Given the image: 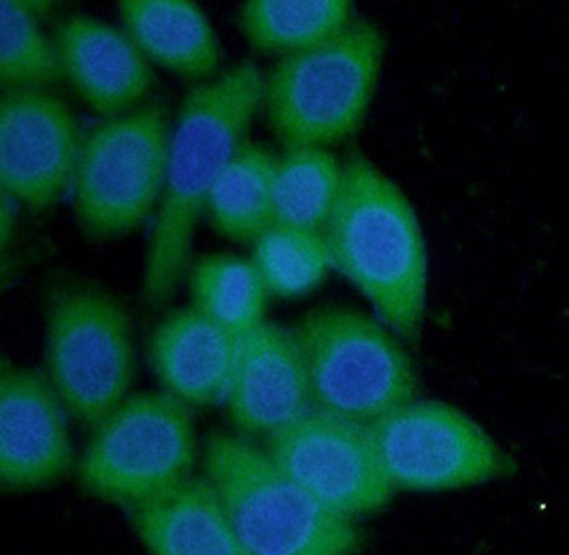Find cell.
I'll use <instances>...</instances> for the list:
<instances>
[{
    "label": "cell",
    "instance_id": "obj_4",
    "mask_svg": "<svg viewBox=\"0 0 569 555\" xmlns=\"http://www.w3.org/2000/svg\"><path fill=\"white\" fill-rule=\"evenodd\" d=\"M385 50L382 30L355 20L327 43L282 56L271 67L262 107L286 150L327 148L361 129Z\"/></svg>",
    "mask_w": 569,
    "mask_h": 555
},
{
    "label": "cell",
    "instance_id": "obj_19",
    "mask_svg": "<svg viewBox=\"0 0 569 555\" xmlns=\"http://www.w3.org/2000/svg\"><path fill=\"white\" fill-rule=\"evenodd\" d=\"M355 22L348 0H250L239 9V28L252 50L306 52L327 43Z\"/></svg>",
    "mask_w": 569,
    "mask_h": 555
},
{
    "label": "cell",
    "instance_id": "obj_2",
    "mask_svg": "<svg viewBox=\"0 0 569 555\" xmlns=\"http://www.w3.org/2000/svg\"><path fill=\"white\" fill-rule=\"evenodd\" d=\"M325 239L337 271L403 343H418L429 289L427 244L406 192L352 155Z\"/></svg>",
    "mask_w": 569,
    "mask_h": 555
},
{
    "label": "cell",
    "instance_id": "obj_21",
    "mask_svg": "<svg viewBox=\"0 0 569 555\" xmlns=\"http://www.w3.org/2000/svg\"><path fill=\"white\" fill-rule=\"evenodd\" d=\"M343 180V165L327 148H295L278 159L273 225L325 231Z\"/></svg>",
    "mask_w": 569,
    "mask_h": 555
},
{
    "label": "cell",
    "instance_id": "obj_25",
    "mask_svg": "<svg viewBox=\"0 0 569 555\" xmlns=\"http://www.w3.org/2000/svg\"><path fill=\"white\" fill-rule=\"evenodd\" d=\"M20 4L24 7V11L30 13L34 20H43L48 13H50V9H52V2H39V0H20Z\"/></svg>",
    "mask_w": 569,
    "mask_h": 555
},
{
    "label": "cell",
    "instance_id": "obj_6",
    "mask_svg": "<svg viewBox=\"0 0 569 555\" xmlns=\"http://www.w3.org/2000/svg\"><path fill=\"white\" fill-rule=\"evenodd\" d=\"M292 331L313 410L367 427L418 399L415 361L380 318L350 306H320Z\"/></svg>",
    "mask_w": 569,
    "mask_h": 555
},
{
    "label": "cell",
    "instance_id": "obj_7",
    "mask_svg": "<svg viewBox=\"0 0 569 555\" xmlns=\"http://www.w3.org/2000/svg\"><path fill=\"white\" fill-rule=\"evenodd\" d=\"M197 453L188 406L162 392L137 394L90 429L78 462L79 485L132 511L192 478Z\"/></svg>",
    "mask_w": 569,
    "mask_h": 555
},
{
    "label": "cell",
    "instance_id": "obj_8",
    "mask_svg": "<svg viewBox=\"0 0 569 555\" xmlns=\"http://www.w3.org/2000/svg\"><path fill=\"white\" fill-rule=\"evenodd\" d=\"M171 132L160 101L103 118L86 132L71 186L86 238L129 236L152 216L164 195Z\"/></svg>",
    "mask_w": 569,
    "mask_h": 555
},
{
    "label": "cell",
    "instance_id": "obj_20",
    "mask_svg": "<svg viewBox=\"0 0 569 555\" xmlns=\"http://www.w3.org/2000/svg\"><path fill=\"white\" fill-rule=\"evenodd\" d=\"M192 306L237 338L264 323L267 287L252 259L206 255L190 265Z\"/></svg>",
    "mask_w": 569,
    "mask_h": 555
},
{
    "label": "cell",
    "instance_id": "obj_11",
    "mask_svg": "<svg viewBox=\"0 0 569 555\" xmlns=\"http://www.w3.org/2000/svg\"><path fill=\"white\" fill-rule=\"evenodd\" d=\"M86 132L52 90H2L0 188L30 212H48L73 186Z\"/></svg>",
    "mask_w": 569,
    "mask_h": 555
},
{
    "label": "cell",
    "instance_id": "obj_24",
    "mask_svg": "<svg viewBox=\"0 0 569 555\" xmlns=\"http://www.w3.org/2000/svg\"><path fill=\"white\" fill-rule=\"evenodd\" d=\"M16 222H18V204L9 195L2 192V204H0V252H2L4 261H7V255L11 250Z\"/></svg>",
    "mask_w": 569,
    "mask_h": 555
},
{
    "label": "cell",
    "instance_id": "obj_14",
    "mask_svg": "<svg viewBox=\"0 0 569 555\" xmlns=\"http://www.w3.org/2000/svg\"><path fill=\"white\" fill-rule=\"evenodd\" d=\"M52 41L62 78L101 120L146 106L154 69L124 30L76 13L56 27Z\"/></svg>",
    "mask_w": 569,
    "mask_h": 555
},
{
    "label": "cell",
    "instance_id": "obj_16",
    "mask_svg": "<svg viewBox=\"0 0 569 555\" xmlns=\"http://www.w3.org/2000/svg\"><path fill=\"white\" fill-rule=\"evenodd\" d=\"M129 515L150 555H250L208 476H192Z\"/></svg>",
    "mask_w": 569,
    "mask_h": 555
},
{
    "label": "cell",
    "instance_id": "obj_5",
    "mask_svg": "<svg viewBox=\"0 0 569 555\" xmlns=\"http://www.w3.org/2000/svg\"><path fill=\"white\" fill-rule=\"evenodd\" d=\"M46 374L69 417L92 429L127 397L137 374L127 306L101 285L58 276L43 299Z\"/></svg>",
    "mask_w": 569,
    "mask_h": 555
},
{
    "label": "cell",
    "instance_id": "obj_12",
    "mask_svg": "<svg viewBox=\"0 0 569 555\" xmlns=\"http://www.w3.org/2000/svg\"><path fill=\"white\" fill-rule=\"evenodd\" d=\"M73 466L69 413L48 374L0 361V485L9 494L50 487Z\"/></svg>",
    "mask_w": 569,
    "mask_h": 555
},
{
    "label": "cell",
    "instance_id": "obj_18",
    "mask_svg": "<svg viewBox=\"0 0 569 555\" xmlns=\"http://www.w3.org/2000/svg\"><path fill=\"white\" fill-rule=\"evenodd\" d=\"M278 157L259 141H246L213 186L208 214L222 238L254 244L273 227Z\"/></svg>",
    "mask_w": 569,
    "mask_h": 555
},
{
    "label": "cell",
    "instance_id": "obj_9",
    "mask_svg": "<svg viewBox=\"0 0 569 555\" xmlns=\"http://www.w3.org/2000/svg\"><path fill=\"white\" fill-rule=\"evenodd\" d=\"M367 429L395 492H455L515 473L480 425L440 399H415Z\"/></svg>",
    "mask_w": 569,
    "mask_h": 555
},
{
    "label": "cell",
    "instance_id": "obj_10",
    "mask_svg": "<svg viewBox=\"0 0 569 555\" xmlns=\"http://www.w3.org/2000/svg\"><path fill=\"white\" fill-rule=\"evenodd\" d=\"M264 449L299 487L339 517L359 522L382 511L395 494L365 425L311 410L264 438Z\"/></svg>",
    "mask_w": 569,
    "mask_h": 555
},
{
    "label": "cell",
    "instance_id": "obj_22",
    "mask_svg": "<svg viewBox=\"0 0 569 555\" xmlns=\"http://www.w3.org/2000/svg\"><path fill=\"white\" fill-rule=\"evenodd\" d=\"M252 264L257 265L267 293L280 299L313 291L333 267L322 231L282 225L269 227L252 244Z\"/></svg>",
    "mask_w": 569,
    "mask_h": 555
},
{
    "label": "cell",
    "instance_id": "obj_17",
    "mask_svg": "<svg viewBox=\"0 0 569 555\" xmlns=\"http://www.w3.org/2000/svg\"><path fill=\"white\" fill-rule=\"evenodd\" d=\"M118 13L122 30L150 62L188 81H209L216 76L220 41L199 4L190 0H122Z\"/></svg>",
    "mask_w": 569,
    "mask_h": 555
},
{
    "label": "cell",
    "instance_id": "obj_3",
    "mask_svg": "<svg viewBox=\"0 0 569 555\" xmlns=\"http://www.w3.org/2000/svg\"><path fill=\"white\" fill-rule=\"evenodd\" d=\"M203 470L248 554H359L362 536L357 522L311 498L252 438L209 434Z\"/></svg>",
    "mask_w": 569,
    "mask_h": 555
},
{
    "label": "cell",
    "instance_id": "obj_13",
    "mask_svg": "<svg viewBox=\"0 0 569 555\" xmlns=\"http://www.w3.org/2000/svg\"><path fill=\"white\" fill-rule=\"evenodd\" d=\"M227 408L237 434L269 438L313 410L308 371L292 329L262 323L239 336Z\"/></svg>",
    "mask_w": 569,
    "mask_h": 555
},
{
    "label": "cell",
    "instance_id": "obj_1",
    "mask_svg": "<svg viewBox=\"0 0 569 555\" xmlns=\"http://www.w3.org/2000/svg\"><path fill=\"white\" fill-rule=\"evenodd\" d=\"M264 78L252 60L192 88L171 132L164 195L143 265V304L162 308L188 269L194 229L262 106Z\"/></svg>",
    "mask_w": 569,
    "mask_h": 555
},
{
    "label": "cell",
    "instance_id": "obj_23",
    "mask_svg": "<svg viewBox=\"0 0 569 555\" xmlns=\"http://www.w3.org/2000/svg\"><path fill=\"white\" fill-rule=\"evenodd\" d=\"M64 80L53 41L24 11L20 0L0 4V86L2 90H50Z\"/></svg>",
    "mask_w": 569,
    "mask_h": 555
},
{
    "label": "cell",
    "instance_id": "obj_15",
    "mask_svg": "<svg viewBox=\"0 0 569 555\" xmlns=\"http://www.w3.org/2000/svg\"><path fill=\"white\" fill-rule=\"evenodd\" d=\"M237 340L234 334L194 306L164 315L148 340V359L162 394L176 397L190 410L224 402Z\"/></svg>",
    "mask_w": 569,
    "mask_h": 555
}]
</instances>
